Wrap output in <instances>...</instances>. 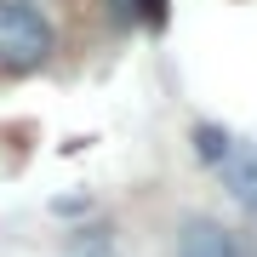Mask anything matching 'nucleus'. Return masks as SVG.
I'll use <instances>...</instances> for the list:
<instances>
[{
    "mask_svg": "<svg viewBox=\"0 0 257 257\" xmlns=\"http://www.w3.org/2000/svg\"><path fill=\"white\" fill-rule=\"evenodd\" d=\"M52 57V23L29 0H0V69L29 74Z\"/></svg>",
    "mask_w": 257,
    "mask_h": 257,
    "instance_id": "nucleus-1",
    "label": "nucleus"
},
{
    "mask_svg": "<svg viewBox=\"0 0 257 257\" xmlns=\"http://www.w3.org/2000/svg\"><path fill=\"white\" fill-rule=\"evenodd\" d=\"M177 257H246V246L229 229H217L211 217H189L183 240H177Z\"/></svg>",
    "mask_w": 257,
    "mask_h": 257,
    "instance_id": "nucleus-2",
    "label": "nucleus"
},
{
    "mask_svg": "<svg viewBox=\"0 0 257 257\" xmlns=\"http://www.w3.org/2000/svg\"><path fill=\"white\" fill-rule=\"evenodd\" d=\"M217 172H223V189L234 194L240 206L257 217V149H246V143H234L229 155L217 160Z\"/></svg>",
    "mask_w": 257,
    "mask_h": 257,
    "instance_id": "nucleus-3",
    "label": "nucleus"
},
{
    "mask_svg": "<svg viewBox=\"0 0 257 257\" xmlns=\"http://www.w3.org/2000/svg\"><path fill=\"white\" fill-rule=\"evenodd\" d=\"M63 257H120V246H114V234L109 229H80L69 240V251Z\"/></svg>",
    "mask_w": 257,
    "mask_h": 257,
    "instance_id": "nucleus-4",
    "label": "nucleus"
},
{
    "mask_svg": "<svg viewBox=\"0 0 257 257\" xmlns=\"http://www.w3.org/2000/svg\"><path fill=\"white\" fill-rule=\"evenodd\" d=\"M194 149H200V160H206V166H217V160L234 149V138H229L223 126H194Z\"/></svg>",
    "mask_w": 257,
    "mask_h": 257,
    "instance_id": "nucleus-5",
    "label": "nucleus"
},
{
    "mask_svg": "<svg viewBox=\"0 0 257 257\" xmlns=\"http://www.w3.org/2000/svg\"><path fill=\"white\" fill-rule=\"evenodd\" d=\"M138 6L149 12V18H160V0H138Z\"/></svg>",
    "mask_w": 257,
    "mask_h": 257,
    "instance_id": "nucleus-6",
    "label": "nucleus"
}]
</instances>
